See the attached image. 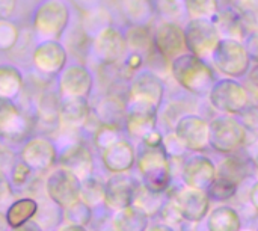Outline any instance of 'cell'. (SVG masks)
<instances>
[{
    "label": "cell",
    "instance_id": "1",
    "mask_svg": "<svg viewBox=\"0 0 258 231\" xmlns=\"http://www.w3.org/2000/svg\"><path fill=\"white\" fill-rule=\"evenodd\" d=\"M71 24V8L65 0H42L32 12L30 27L41 41H60Z\"/></svg>",
    "mask_w": 258,
    "mask_h": 231
},
{
    "label": "cell",
    "instance_id": "2",
    "mask_svg": "<svg viewBox=\"0 0 258 231\" xmlns=\"http://www.w3.org/2000/svg\"><path fill=\"white\" fill-rule=\"evenodd\" d=\"M171 70L175 80L189 92L203 95L209 94L213 86V70L201 57L192 53H184L175 57L172 61Z\"/></svg>",
    "mask_w": 258,
    "mask_h": 231
},
{
    "label": "cell",
    "instance_id": "3",
    "mask_svg": "<svg viewBox=\"0 0 258 231\" xmlns=\"http://www.w3.org/2000/svg\"><path fill=\"white\" fill-rule=\"evenodd\" d=\"M138 169L144 185L154 192H165L171 185V162L163 145H145L138 156Z\"/></svg>",
    "mask_w": 258,
    "mask_h": 231
},
{
    "label": "cell",
    "instance_id": "4",
    "mask_svg": "<svg viewBox=\"0 0 258 231\" xmlns=\"http://www.w3.org/2000/svg\"><path fill=\"white\" fill-rule=\"evenodd\" d=\"M59 148L51 136L47 135H32L27 138L18 151V159L36 174H48L57 166Z\"/></svg>",
    "mask_w": 258,
    "mask_h": 231
},
{
    "label": "cell",
    "instance_id": "5",
    "mask_svg": "<svg viewBox=\"0 0 258 231\" xmlns=\"http://www.w3.org/2000/svg\"><path fill=\"white\" fill-rule=\"evenodd\" d=\"M35 121L17 101L0 100V141L23 144L33 135Z\"/></svg>",
    "mask_w": 258,
    "mask_h": 231
},
{
    "label": "cell",
    "instance_id": "6",
    "mask_svg": "<svg viewBox=\"0 0 258 231\" xmlns=\"http://www.w3.org/2000/svg\"><path fill=\"white\" fill-rule=\"evenodd\" d=\"M60 103L62 97L59 94L56 80L42 89L35 98L32 106V117L35 121V129H38L42 135L50 136L51 133L60 130Z\"/></svg>",
    "mask_w": 258,
    "mask_h": 231
},
{
    "label": "cell",
    "instance_id": "7",
    "mask_svg": "<svg viewBox=\"0 0 258 231\" xmlns=\"http://www.w3.org/2000/svg\"><path fill=\"white\" fill-rule=\"evenodd\" d=\"M82 180L71 171L56 166L51 169L44 182L45 195L62 210L80 200Z\"/></svg>",
    "mask_w": 258,
    "mask_h": 231
},
{
    "label": "cell",
    "instance_id": "8",
    "mask_svg": "<svg viewBox=\"0 0 258 231\" xmlns=\"http://www.w3.org/2000/svg\"><path fill=\"white\" fill-rule=\"evenodd\" d=\"M127 53L125 35L113 24L104 27L92 38L91 54L100 65H119Z\"/></svg>",
    "mask_w": 258,
    "mask_h": 231
},
{
    "label": "cell",
    "instance_id": "9",
    "mask_svg": "<svg viewBox=\"0 0 258 231\" xmlns=\"http://www.w3.org/2000/svg\"><path fill=\"white\" fill-rule=\"evenodd\" d=\"M246 142L245 126L230 115H222L210 123V147L224 154H233Z\"/></svg>",
    "mask_w": 258,
    "mask_h": 231
},
{
    "label": "cell",
    "instance_id": "10",
    "mask_svg": "<svg viewBox=\"0 0 258 231\" xmlns=\"http://www.w3.org/2000/svg\"><path fill=\"white\" fill-rule=\"evenodd\" d=\"M212 61L225 76L230 77L245 76L251 64V57L245 44L231 38L219 41L215 51L212 53Z\"/></svg>",
    "mask_w": 258,
    "mask_h": 231
},
{
    "label": "cell",
    "instance_id": "11",
    "mask_svg": "<svg viewBox=\"0 0 258 231\" xmlns=\"http://www.w3.org/2000/svg\"><path fill=\"white\" fill-rule=\"evenodd\" d=\"M209 97L215 109L228 115L243 113L249 104V97L246 89L234 79L218 80L212 86Z\"/></svg>",
    "mask_w": 258,
    "mask_h": 231
},
{
    "label": "cell",
    "instance_id": "12",
    "mask_svg": "<svg viewBox=\"0 0 258 231\" xmlns=\"http://www.w3.org/2000/svg\"><path fill=\"white\" fill-rule=\"evenodd\" d=\"M184 36L189 53L201 59L212 56L221 41L216 24L207 18H192L184 29Z\"/></svg>",
    "mask_w": 258,
    "mask_h": 231
},
{
    "label": "cell",
    "instance_id": "13",
    "mask_svg": "<svg viewBox=\"0 0 258 231\" xmlns=\"http://www.w3.org/2000/svg\"><path fill=\"white\" fill-rule=\"evenodd\" d=\"M70 54L62 41H41L32 54V70L44 77L56 79L68 65Z\"/></svg>",
    "mask_w": 258,
    "mask_h": 231
},
{
    "label": "cell",
    "instance_id": "14",
    "mask_svg": "<svg viewBox=\"0 0 258 231\" xmlns=\"http://www.w3.org/2000/svg\"><path fill=\"white\" fill-rule=\"evenodd\" d=\"M56 85L62 98L82 97L89 98L94 89V74L86 64H68L56 77Z\"/></svg>",
    "mask_w": 258,
    "mask_h": 231
},
{
    "label": "cell",
    "instance_id": "15",
    "mask_svg": "<svg viewBox=\"0 0 258 231\" xmlns=\"http://www.w3.org/2000/svg\"><path fill=\"white\" fill-rule=\"evenodd\" d=\"M141 183L127 172L112 174L104 183V206L109 210H121L133 204L136 189Z\"/></svg>",
    "mask_w": 258,
    "mask_h": 231
},
{
    "label": "cell",
    "instance_id": "16",
    "mask_svg": "<svg viewBox=\"0 0 258 231\" xmlns=\"http://www.w3.org/2000/svg\"><path fill=\"white\" fill-rule=\"evenodd\" d=\"M174 133L187 150L203 151L210 147V123L198 115H183L175 123Z\"/></svg>",
    "mask_w": 258,
    "mask_h": 231
},
{
    "label": "cell",
    "instance_id": "17",
    "mask_svg": "<svg viewBox=\"0 0 258 231\" xmlns=\"http://www.w3.org/2000/svg\"><path fill=\"white\" fill-rule=\"evenodd\" d=\"M157 106L142 100H128L125 113V130L133 138L144 139L156 130Z\"/></svg>",
    "mask_w": 258,
    "mask_h": 231
},
{
    "label": "cell",
    "instance_id": "18",
    "mask_svg": "<svg viewBox=\"0 0 258 231\" xmlns=\"http://www.w3.org/2000/svg\"><path fill=\"white\" fill-rule=\"evenodd\" d=\"M154 50L165 59L174 61L175 57L186 53V36L184 30L174 21H162L153 33Z\"/></svg>",
    "mask_w": 258,
    "mask_h": 231
},
{
    "label": "cell",
    "instance_id": "19",
    "mask_svg": "<svg viewBox=\"0 0 258 231\" xmlns=\"http://www.w3.org/2000/svg\"><path fill=\"white\" fill-rule=\"evenodd\" d=\"M57 166L65 168L76 174L82 182L94 176L95 162L91 150L83 142H68L65 147L59 148Z\"/></svg>",
    "mask_w": 258,
    "mask_h": 231
},
{
    "label": "cell",
    "instance_id": "20",
    "mask_svg": "<svg viewBox=\"0 0 258 231\" xmlns=\"http://www.w3.org/2000/svg\"><path fill=\"white\" fill-rule=\"evenodd\" d=\"M174 203L183 219L187 222H201L210 210V198L207 192L190 186L180 189L174 197Z\"/></svg>",
    "mask_w": 258,
    "mask_h": 231
},
{
    "label": "cell",
    "instance_id": "21",
    "mask_svg": "<svg viewBox=\"0 0 258 231\" xmlns=\"http://www.w3.org/2000/svg\"><path fill=\"white\" fill-rule=\"evenodd\" d=\"M127 101L128 98L116 94L109 92L106 94L98 103L94 106L92 112L98 118V121L104 126H112L116 129L125 127V113H127Z\"/></svg>",
    "mask_w": 258,
    "mask_h": 231
},
{
    "label": "cell",
    "instance_id": "22",
    "mask_svg": "<svg viewBox=\"0 0 258 231\" xmlns=\"http://www.w3.org/2000/svg\"><path fill=\"white\" fill-rule=\"evenodd\" d=\"M103 166L112 172H128L136 163V151L133 145L125 139H118L107 148L100 151Z\"/></svg>",
    "mask_w": 258,
    "mask_h": 231
},
{
    "label": "cell",
    "instance_id": "23",
    "mask_svg": "<svg viewBox=\"0 0 258 231\" xmlns=\"http://www.w3.org/2000/svg\"><path fill=\"white\" fill-rule=\"evenodd\" d=\"M163 82L153 71H142L135 76L128 86V100H142L160 106L163 98Z\"/></svg>",
    "mask_w": 258,
    "mask_h": 231
},
{
    "label": "cell",
    "instance_id": "24",
    "mask_svg": "<svg viewBox=\"0 0 258 231\" xmlns=\"http://www.w3.org/2000/svg\"><path fill=\"white\" fill-rule=\"evenodd\" d=\"M186 186L207 191V188L216 179V166L206 156H195L184 163L181 172Z\"/></svg>",
    "mask_w": 258,
    "mask_h": 231
},
{
    "label": "cell",
    "instance_id": "25",
    "mask_svg": "<svg viewBox=\"0 0 258 231\" xmlns=\"http://www.w3.org/2000/svg\"><path fill=\"white\" fill-rule=\"evenodd\" d=\"M92 113L89 98L82 97H67L60 103V129L80 130Z\"/></svg>",
    "mask_w": 258,
    "mask_h": 231
},
{
    "label": "cell",
    "instance_id": "26",
    "mask_svg": "<svg viewBox=\"0 0 258 231\" xmlns=\"http://www.w3.org/2000/svg\"><path fill=\"white\" fill-rule=\"evenodd\" d=\"M24 91V73L15 64H0V100L18 101Z\"/></svg>",
    "mask_w": 258,
    "mask_h": 231
},
{
    "label": "cell",
    "instance_id": "27",
    "mask_svg": "<svg viewBox=\"0 0 258 231\" xmlns=\"http://www.w3.org/2000/svg\"><path fill=\"white\" fill-rule=\"evenodd\" d=\"M150 216L136 206H128L116 210L112 216L110 225L115 231H147Z\"/></svg>",
    "mask_w": 258,
    "mask_h": 231
},
{
    "label": "cell",
    "instance_id": "28",
    "mask_svg": "<svg viewBox=\"0 0 258 231\" xmlns=\"http://www.w3.org/2000/svg\"><path fill=\"white\" fill-rule=\"evenodd\" d=\"M38 210H39V203L35 198L23 197V198L14 200L6 209L5 215H6L9 227L17 228V227L27 224L29 221H33Z\"/></svg>",
    "mask_w": 258,
    "mask_h": 231
},
{
    "label": "cell",
    "instance_id": "29",
    "mask_svg": "<svg viewBox=\"0 0 258 231\" xmlns=\"http://www.w3.org/2000/svg\"><path fill=\"white\" fill-rule=\"evenodd\" d=\"M62 44L65 45L68 54H73L74 57H79L82 59L83 62V57L91 54V44H92V38L83 30L82 24H76V26H71L67 29V32L63 33L62 36Z\"/></svg>",
    "mask_w": 258,
    "mask_h": 231
},
{
    "label": "cell",
    "instance_id": "30",
    "mask_svg": "<svg viewBox=\"0 0 258 231\" xmlns=\"http://www.w3.org/2000/svg\"><path fill=\"white\" fill-rule=\"evenodd\" d=\"M128 51L139 54H151L154 50L153 33L148 24H130V27L124 32Z\"/></svg>",
    "mask_w": 258,
    "mask_h": 231
},
{
    "label": "cell",
    "instance_id": "31",
    "mask_svg": "<svg viewBox=\"0 0 258 231\" xmlns=\"http://www.w3.org/2000/svg\"><path fill=\"white\" fill-rule=\"evenodd\" d=\"M252 172V165L248 159L237 156L233 153V156L227 157L225 160L221 162L219 168L216 169V176L218 177H224L228 179L234 183H242L248 176H251Z\"/></svg>",
    "mask_w": 258,
    "mask_h": 231
},
{
    "label": "cell",
    "instance_id": "32",
    "mask_svg": "<svg viewBox=\"0 0 258 231\" xmlns=\"http://www.w3.org/2000/svg\"><path fill=\"white\" fill-rule=\"evenodd\" d=\"M242 222L239 213L228 206L213 209L207 219L209 231H240Z\"/></svg>",
    "mask_w": 258,
    "mask_h": 231
},
{
    "label": "cell",
    "instance_id": "33",
    "mask_svg": "<svg viewBox=\"0 0 258 231\" xmlns=\"http://www.w3.org/2000/svg\"><path fill=\"white\" fill-rule=\"evenodd\" d=\"M122 12L130 24H148L156 6L151 0H121Z\"/></svg>",
    "mask_w": 258,
    "mask_h": 231
},
{
    "label": "cell",
    "instance_id": "34",
    "mask_svg": "<svg viewBox=\"0 0 258 231\" xmlns=\"http://www.w3.org/2000/svg\"><path fill=\"white\" fill-rule=\"evenodd\" d=\"M36 44H38V39L32 27L21 29V35H20L17 45L9 51V56L12 57L15 65H20V64L32 65V54H33Z\"/></svg>",
    "mask_w": 258,
    "mask_h": 231
},
{
    "label": "cell",
    "instance_id": "35",
    "mask_svg": "<svg viewBox=\"0 0 258 231\" xmlns=\"http://www.w3.org/2000/svg\"><path fill=\"white\" fill-rule=\"evenodd\" d=\"M162 194L163 192H154L150 188H147L144 183H141L136 189L133 206L141 209L148 216H154L163 207V195Z\"/></svg>",
    "mask_w": 258,
    "mask_h": 231
},
{
    "label": "cell",
    "instance_id": "36",
    "mask_svg": "<svg viewBox=\"0 0 258 231\" xmlns=\"http://www.w3.org/2000/svg\"><path fill=\"white\" fill-rule=\"evenodd\" d=\"M215 24L222 35H227L231 39L240 41L243 38V20L233 9H227L215 18Z\"/></svg>",
    "mask_w": 258,
    "mask_h": 231
},
{
    "label": "cell",
    "instance_id": "37",
    "mask_svg": "<svg viewBox=\"0 0 258 231\" xmlns=\"http://www.w3.org/2000/svg\"><path fill=\"white\" fill-rule=\"evenodd\" d=\"M80 24H82L83 30L91 38H94L98 32H101L104 27L112 24V17H110L109 11L104 6H100V8L94 9V11L82 14Z\"/></svg>",
    "mask_w": 258,
    "mask_h": 231
},
{
    "label": "cell",
    "instance_id": "38",
    "mask_svg": "<svg viewBox=\"0 0 258 231\" xmlns=\"http://www.w3.org/2000/svg\"><path fill=\"white\" fill-rule=\"evenodd\" d=\"M80 200L91 209H97L104 204V183L95 176L85 179L80 188Z\"/></svg>",
    "mask_w": 258,
    "mask_h": 231
},
{
    "label": "cell",
    "instance_id": "39",
    "mask_svg": "<svg viewBox=\"0 0 258 231\" xmlns=\"http://www.w3.org/2000/svg\"><path fill=\"white\" fill-rule=\"evenodd\" d=\"M62 221L67 224L88 227L92 221V209L88 204H85L82 200H79L70 207L62 210Z\"/></svg>",
    "mask_w": 258,
    "mask_h": 231
},
{
    "label": "cell",
    "instance_id": "40",
    "mask_svg": "<svg viewBox=\"0 0 258 231\" xmlns=\"http://www.w3.org/2000/svg\"><path fill=\"white\" fill-rule=\"evenodd\" d=\"M21 27L11 18H0V51L9 53L18 42Z\"/></svg>",
    "mask_w": 258,
    "mask_h": 231
},
{
    "label": "cell",
    "instance_id": "41",
    "mask_svg": "<svg viewBox=\"0 0 258 231\" xmlns=\"http://www.w3.org/2000/svg\"><path fill=\"white\" fill-rule=\"evenodd\" d=\"M237 186H239L237 183L216 176L213 183L207 188V195H209L210 201H227L236 195Z\"/></svg>",
    "mask_w": 258,
    "mask_h": 231
},
{
    "label": "cell",
    "instance_id": "42",
    "mask_svg": "<svg viewBox=\"0 0 258 231\" xmlns=\"http://www.w3.org/2000/svg\"><path fill=\"white\" fill-rule=\"evenodd\" d=\"M190 18H213L218 14V0H184Z\"/></svg>",
    "mask_w": 258,
    "mask_h": 231
},
{
    "label": "cell",
    "instance_id": "43",
    "mask_svg": "<svg viewBox=\"0 0 258 231\" xmlns=\"http://www.w3.org/2000/svg\"><path fill=\"white\" fill-rule=\"evenodd\" d=\"M92 138H94L95 147L101 151V150L107 148L109 145H112L113 142H116L118 139H121V129L101 124L97 129V132L92 135Z\"/></svg>",
    "mask_w": 258,
    "mask_h": 231
},
{
    "label": "cell",
    "instance_id": "44",
    "mask_svg": "<svg viewBox=\"0 0 258 231\" xmlns=\"http://www.w3.org/2000/svg\"><path fill=\"white\" fill-rule=\"evenodd\" d=\"M35 174H36V172H33V169H32L30 166H27L23 160L18 159L17 163L14 165L11 174H9V180H11L14 189H15V188L20 189V188L27 186V185L32 182V179L35 177Z\"/></svg>",
    "mask_w": 258,
    "mask_h": 231
},
{
    "label": "cell",
    "instance_id": "45",
    "mask_svg": "<svg viewBox=\"0 0 258 231\" xmlns=\"http://www.w3.org/2000/svg\"><path fill=\"white\" fill-rule=\"evenodd\" d=\"M154 6L165 18H178L186 11V5L181 0H157Z\"/></svg>",
    "mask_w": 258,
    "mask_h": 231
},
{
    "label": "cell",
    "instance_id": "46",
    "mask_svg": "<svg viewBox=\"0 0 258 231\" xmlns=\"http://www.w3.org/2000/svg\"><path fill=\"white\" fill-rule=\"evenodd\" d=\"M14 201V186L9 176L0 171V212H6L9 204Z\"/></svg>",
    "mask_w": 258,
    "mask_h": 231
},
{
    "label": "cell",
    "instance_id": "47",
    "mask_svg": "<svg viewBox=\"0 0 258 231\" xmlns=\"http://www.w3.org/2000/svg\"><path fill=\"white\" fill-rule=\"evenodd\" d=\"M162 145H163V148H165L166 154H168V156H172L174 159H180V157H183V156H184V153H186V150H187V148L183 145V142L177 138V135H175V133L168 135L166 138H163Z\"/></svg>",
    "mask_w": 258,
    "mask_h": 231
},
{
    "label": "cell",
    "instance_id": "48",
    "mask_svg": "<svg viewBox=\"0 0 258 231\" xmlns=\"http://www.w3.org/2000/svg\"><path fill=\"white\" fill-rule=\"evenodd\" d=\"M160 213H162V218H163L165 224H166V225H169V227H172V228H174V225H178V224L186 222V221L183 219V216H181V213H180L178 207L175 206L174 200H172V201H169L168 204H163V207H162Z\"/></svg>",
    "mask_w": 258,
    "mask_h": 231
},
{
    "label": "cell",
    "instance_id": "49",
    "mask_svg": "<svg viewBox=\"0 0 258 231\" xmlns=\"http://www.w3.org/2000/svg\"><path fill=\"white\" fill-rule=\"evenodd\" d=\"M17 160H18V154L14 153L8 145L0 142V171L9 176Z\"/></svg>",
    "mask_w": 258,
    "mask_h": 231
},
{
    "label": "cell",
    "instance_id": "50",
    "mask_svg": "<svg viewBox=\"0 0 258 231\" xmlns=\"http://www.w3.org/2000/svg\"><path fill=\"white\" fill-rule=\"evenodd\" d=\"M70 2L80 14H85V12H89L103 6V0H70Z\"/></svg>",
    "mask_w": 258,
    "mask_h": 231
},
{
    "label": "cell",
    "instance_id": "51",
    "mask_svg": "<svg viewBox=\"0 0 258 231\" xmlns=\"http://www.w3.org/2000/svg\"><path fill=\"white\" fill-rule=\"evenodd\" d=\"M245 47H246V51H248L249 57L258 62V32L251 33V35L246 38Z\"/></svg>",
    "mask_w": 258,
    "mask_h": 231
},
{
    "label": "cell",
    "instance_id": "52",
    "mask_svg": "<svg viewBox=\"0 0 258 231\" xmlns=\"http://www.w3.org/2000/svg\"><path fill=\"white\" fill-rule=\"evenodd\" d=\"M18 0H0V18H11Z\"/></svg>",
    "mask_w": 258,
    "mask_h": 231
},
{
    "label": "cell",
    "instance_id": "53",
    "mask_svg": "<svg viewBox=\"0 0 258 231\" xmlns=\"http://www.w3.org/2000/svg\"><path fill=\"white\" fill-rule=\"evenodd\" d=\"M9 231H44L41 228V225L36 222V221H29L27 224L21 225V227H17V228H11Z\"/></svg>",
    "mask_w": 258,
    "mask_h": 231
},
{
    "label": "cell",
    "instance_id": "54",
    "mask_svg": "<svg viewBox=\"0 0 258 231\" xmlns=\"http://www.w3.org/2000/svg\"><path fill=\"white\" fill-rule=\"evenodd\" d=\"M54 231H88L86 227H82V225H74V224H60L59 227H56Z\"/></svg>",
    "mask_w": 258,
    "mask_h": 231
},
{
    "label": "cell",
    "instance_id": "55",
    "mask_svg": "<svg viewBox=\"0 0 258 231\" xmlns=\"http://www.w3.org/2000/svg\"><path fill=\"white\" fill-rule=\"evenodd\" d=\"M249 201L252 204V207L258 212V182L251 188V192H249Z\"/></svg>",
    "mask_w": 258,
    "mask_h": 231
},
{
    "label": "cell",
    "instance_id": "56",
    "mask_svg": "<svg viewBox=\"0 0 258 231\" xmlns=\"http://www.w3.org/2000/svg\"><path fill=\"white\" fill-rule=\"evenodd\" d=\"M11 227L8 224V219H6V215L5 212H0V231H9Z\"/></svg>",
    "mask_w": 258,
    "mask_h": 231
},
{
    "label": "cell",
    "instance_id": "57",
    "mask_svg": "<svg viewBox=\"0 0 258 231\" xmlns=\"http://www.w3.org/2000/svg\"><path fill=\"white\" fill-rule=\"evenodd\" d=\"M249 79H251V82L254 83V86L258 88V62L257 65L252 68V71H251V74H249Z\"/></svg>",
    "mask_w": 258,
    "mask_h": 231
},
{
    "label": "cell",
    "instance_id": "58",
    "mask_svg": "<svg viewBox=\"0 0 258 231\" xmlns=\"http://www.w3.org/2000/svg\"><path fill=\"white\" fill-rule=\"evenodd\" d=\"M147 231H174V228L166 224H162V225H154L151 228H147Z\"/></svg>",
    "mask_w": 258,
    "mask_h": 231
},
{
    "label": "cell",
    "instance_id": "59",
    "mask_svg": "<svg viewBox=\"0 0 258 231\" xmlns=\"http://www.w3.org/2000/svg\"><path fill=\"white\" fill-rule=\"evenodd\" d=\"M98 231H115V230L112 228V225H109V227H103L101 230H98Z\"/></svg>",
    "mask_w": 258,
    "mask_h": 231
},
{
    "label": "cell",
    "instance_id": "60",
    "mask_svg": "<svg viewBox=\"0 0 258 231\" xmlns=\"http://www.w3.org/2000/svg\"><path fill=\"white\" fill-rule=\"evenodd\" d=\"M254 163H255V168L258 169V154L255 156V159H254Z\"/></svg>",
    "mask_w": 258,
    "mask_h": 231
},
{
    "label": "cell",
    "instance_id": "61",
    "mask_svg": "<svg viewBox=\"0 0 258 231\" xmlns=\"http://www.w3.org/2000/svg\"><path fill=\"white\" fill-rule=\"evenodd\" d=\"M240 231H242V230H240ZM243 231H251V230H243Z\"/></svg>",
    "mask_w": 258,
    "mask_h": 231
},
{
    "label": "cell",
    "instance_id": "62",
    "mask_svg": "<svg viewBox=\"0 0 258 231\" xmlns=\"http://www.w3.org/2000/svg\"><path fill=\"white\" fill-rule=\"evenodd\" d=\"M257 231H258V230H257Z\"/></svg>",
    "mask_w": 258,
    "mask_h": 231
}]
</instances>
